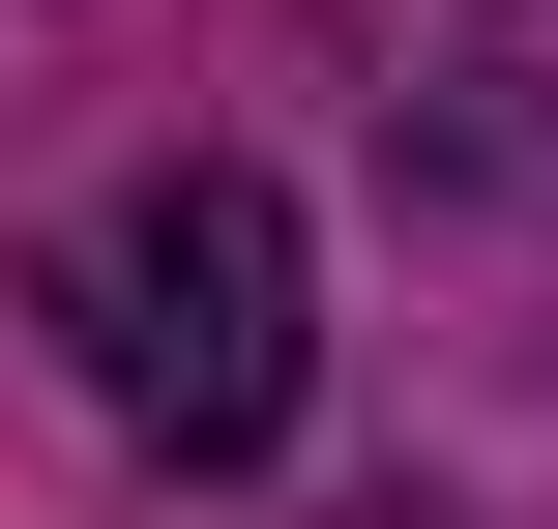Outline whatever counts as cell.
<instances>
[{
	"mask_svg": "<svg viewBox=\"0 0 558 529\" xmlns=\"http://www.w3.org/2000/svg\"><path fill=\"white\" fill-rule=\"evenodd\" d=\"M59 324H88L118 442H177V471H265V442H294V383H324V324H294V206H265L235 147L118 177V206H88V265H59Z\"/></svg>",
	"mask_w": 558,
	"mask_h": 529,
	"instance_id": "6da1fadb",
	"label": "cell"
}]
</instances>
